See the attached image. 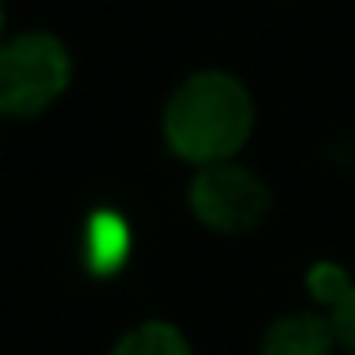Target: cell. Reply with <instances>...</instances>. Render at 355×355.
Returning <instances> with one entry per match:
<instances>
[{
    "instance_id": "cell-4",
    "label": "cell",
    "mask_w": 355,
    "mask_h": 355,
    "mask_svg": "<svg viewBox=\"0 0 355 355\" xmlns=\"http://www.w3.org/2000/svg\"><path fill=\"white\" fill-rule=\"evenodd\" d=\"M134 252V233L119 210L100 207L85 218V230H80V260L85 271L96 279H111L126 268Z\"/></svg>"
},
{
    "instance_id": "cell-2",
    "label": "cell",
    "mask_w": 355,
    "mask_h": 355,
    "mask_svg": "<svg viewBox=\"0 0 355 355\" xmlns=\"http://www.w3.org/2000/svg\"><path fill=\"white\" fill-rule=\"evenodd\" d=\"M73 54L50 31H19L0 42V119H39L69 92Z\"/></svg>"
},
{
    "instance_id": "cell-5",
    "label": "cell",
    "mask_w": 355,
    "mask_h": 355,
    "mask_svg": "<svg viewBox=\"0 0 355 355\" xmlns=\"http://www.w3.org/2000/svg\"><path fill=\"white\" fill-rule=\"evenodd\" d=\"M336 332H332L329 313L313 309H294L283 313L263 329L260 352L256 355H332L336 352Z\"/></svg>"
},
{
    "instance_id": "cell-7",
    "label": "cell",
    "mask_w": 355,
    "mask_h": 355,
    "mask_svg": "<svg viewBox=\"0 0 355 355\" xmlns=\"http://www.w3.org/2000/svg\"><path fill=\"white\" fill-rule=\"evenodd\" d=\"M352 286H355V279L347 275V268H340V263H332V260H317L313 268L306 271L309 298H313L317 306H324L329 313L347 298V291H352Z\"/></svg>"
},
{
    "instance_id": "cell-3",
    "label": "cell",
    "mask_w": 355,
    "mask_h": 355,
    "mask_svg": "<svg viewBox=\"0 0 355 355\" xmlns=\"http://www.w3.org/2000/svg\"><path fill=\"white\" fill-rule=\"evenodd\" d=\"M187 207L195 222L222 237H241L268 222L271 214V191L248 164L222 161L195 168L187 184Z\"/></svg>"
},
{
    "instance_id": "cell-9",
    "label": "cell",
    "mask_w": 355,
    "mask_h": 355,
    "mask_svg": "<svg viewBox=\"0 0 355 355\" xmlns=\"http://www.w3.org/2000/svg\"><path fill=\"white\" fill-rule=\"evenodd\" d=\"M4 24H8V12H4V0H0V42H4Z\"/></svg>"
},
{
    "instance_id": "cell-1",
    "label": "cell",
    "mask_w": 355,
    "mask_h": 355,
    "mask_svg": "<svg viewBox=\"0 0 355 355\" xmlns=\"http://www.w3.org/2000/svg\"><path fill=\"white\" fill-rule=\"evenodd\" d=\"M256 126V100L241 77L199 69L184 77L161 111V134L172 157L191 168L237 161Z\"/></svg>"
},
{
    "instance_id": "cell-8",
    "label": "cell",
    "mask_w": 355,
    "mask_h": 355,
    "mask_svg": "<svg viewBox=\"0 0 355 355\" xmlns=\"http://www.w3.org/2000/svg\"><path fill=\"white\" fill-rule=\"evenodd\" d=\"M329 321H332V332H336V344L344 347L347 355H355V286L347 291V298L329 313Z\"/></svg>"
},
{
    "instance_id": "cell-6",
    "label": "cell",
    "mask_w": 355,
    "mask_h": 355,
    "mask_svg": "<svg viewBox=\"0 0 355 355\" xmlns=\"http://www.w3.org/2000/svg\"><path fill=\"white\" fill-rule=\"evenodd\" d=\"M107 355H191V344L172 321L149 317V321H138L134 329H126L111 344Z\"/></svg>"
}]
</instances>
